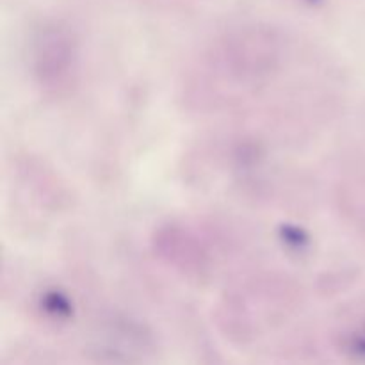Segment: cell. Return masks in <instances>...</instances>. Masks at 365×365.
I'll return each mask as SVG.
<instances>
[{
  "mask_svg": "<svg viewBox=\"0 0 365 365\" xmlns=\"http://www.w3.org/2000/svg\"><path fill=\"white\" fill-rule=\"evenodd\" d=\"M75 43L61 25H46L34 43V73L48 93H64L75 82Z\"/></svg>",
  "mask_w": 365,
  "mask_h": 365,
  "instance_id": "cell-1",
  "label": "cell"
},
{
  "mask_svg": "<svg viewBox=\"0 0 365 365\" xmlns=\"http://www.w3.org/2000/svg\"><path fill=\"white\" fill-rule=\"evenodd\" d=\"M43 303H45L46 314H52L56 317H68L71 312L70 302L64 296H61L59 292H50V294H46Z\"/></svg>",
  "mask_w": 365,
  "mask_h": 365,
  "instance_id": "cell-2",
  "label": "cell"
},
{
  "mask_svg": "<svg viewBox=\"0 0 365 365\" xmlns=\"http://www.w3.org/2000/svg\"><path fill=\"white\" fill-rule=\"evenodd\" d=\"M284 234H285V241L292 242V245L296 246H302L309 242L305 235H303L298 228H284Z\"/></svg>",
  "mask_w": 365,
  "mask_h": 365,
  "instance_id": "cell-3",
  "label": "cell"
}]
</instances>
